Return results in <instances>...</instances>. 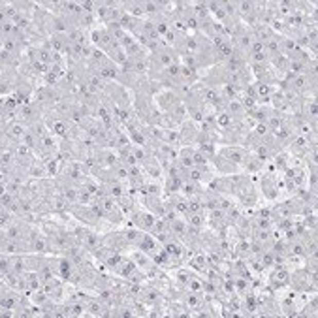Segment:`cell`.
Listing matches in <instances>:
<instances>
[{
    "instance_id": "cell-1",
    "label": "cell",
    "mask_w": 318,
    "mask_h": 318,
    "mask_svg": "<svg viewBox=\"0 0 318 318\" xmlns=\"http://www.w3.org/2000/svg\"><path fill=\"white\" fill-rule=\"evenodd\" d=\"M132 219H134V226H136L137 230L142 232H153V226L156 222L154 219V215L151 213H145V211H139V213H134L132 215Z\"/></svg>"
},
{
    "instance_id": "cell-2",
    "label": "cell",
    "mask_w": 318,
    "mask_h": 318,
    "mask_svg": "<svg viewBox=\"0 0 318 318\" xmlns=\"http://www.w3.org/2000/svg\"><path fill=\"white\" fill-rule=\"evenodd\" d=\"M247 151L241 147H222L220 149V156L230 160L232 164H243V160L247 158Z\"/></svg>"
},
{
    "instance_id": "cell-3",
    "label": "cell",
    "mask_w": 318,
    "mask_h": 318,
    "mask_svg": "<svg viewBox=\"0 0 318 318\" xmlns=\"http://www.w3.org/2000/svg\"><path fill=\"white\" fill-rule=\"evenodd\" d=\"M294 217V211H292V205L290 202H285V203H279V205H275L271 209V222H277V220H285V219H292Z\"/></svg>"
},
{
    "instance_id": "cell-4",
    "label": "cell",
    "mask_w": 318,
    "mask_h": 318,
    "mask_svg": "<svg viewBox=\"0 0 318 318\" xmlns=\"http://www.w3.org/2000/svg\"><path fill=\"white\" fill-rule=\"evenodd\" d=\"M87 302V313L91 314V316H108V311H110V307L105 305L102 299H85Z\"/></svg>"
},
{
    "instance_id": "cell-5",
    "label": "cell",
    "mask_w": 318,
    "mask_h": 318,
    "mask_svg": "<svg viewBox=\"0 0 318 318\" xmlns=\"http://www.w3.org/2000/svg\"><path fill=\"white\" fill-rule=\"evenodd\" d=\"M290 280V275L282 266H275L273 273H271V285L273 286H285Z\"/></svg>"
},
{
    "instance_id": "cell-6",
    "label": "cell",
    "mask_w": 318,
    "mask_h": 318,
    "mask_svg": "<svg viewBox=\"0 0 318 318\" xmlns=\"http://www.w3.org/2000/svg\"><path fill=\"white\" fill-rule=\"evenodd\" d=\"M217 168H219L222 173H234L236 171V164H232L230 160H226L224 156H220V154H217Z\"/></svg>"
},
{
    "instance_id": "cell-7",
    "label": "cell",
    "mask_w": 318,
    "mask_h": 318,
    "mask_svg": "<svg viewBox=\"0 0 318 318\" xmlns=\"http://www.w3.org/2000/svg\"><path fill=\"white\" fill-rule=\"evenodd\" d=\"M187 224L188 226H194V228H198V230H202L203 228V224H205V219H203V215H202V211L200 213H190V215H187Z\"/></svg>"
}]
</instances>
